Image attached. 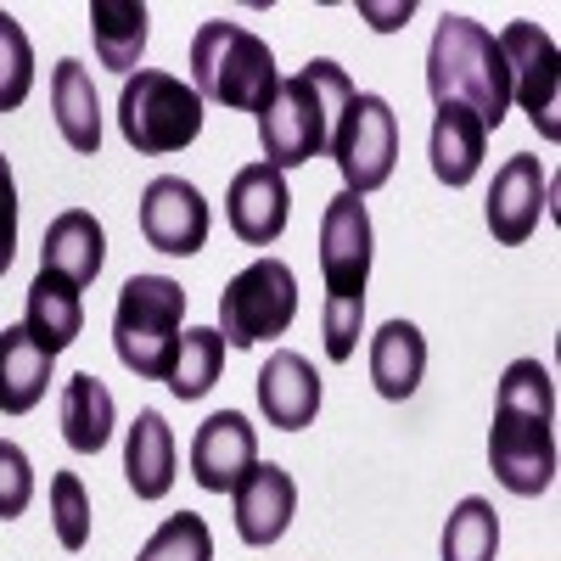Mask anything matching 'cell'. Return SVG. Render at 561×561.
Segmentation results:
<instances>
[{
	"label": "cell",
	"mask_w": 561,
	"mask_h": 561,
	"mask_svg": "<svg viewBox=\"0 0 561 561\" xmlns=\"http://www.w3.org/2000/svg\"><path fill=\"white\" fill-rule=\"evenodd\" d=\"M12 253H18V180L7 152H0V275L12 270Z\"/></svg>",
	"instance_id": "1f68e13d"
},
{
	"label": "cell",
	"mask_w": 561,
	"mask_h": 561,
	"mask_svg": "<svg viewBox=\"0 0 561 561\" xmlns=\"http://www.w3.org/2000/svg\"><path fill=\"white\" fill-rule=\"evenodd\" d=\"M348 102H354V79L337 62H325V57H314L293 79H280L275 96L259 113L264 163L270 169H298V163L320 158L325 147H332V129H337Z\"/></svg>",
	"instance_id": "7a4b0ae2"
},
{
	"label": "cell",
	"mask_w": 561,
	"mask_h": 561,
	"mask_svg": "<svg viewBox=\"0 0 561 561\" xmlns=\"http://www.w3.org/2000/svg\"><path fill=\"white\" fill-rule=\"evenodd\" d=\"M230 505H237V534L242 545H275L280 534L293 528L298 517V483L287 466H275V460H253V472L230 489Z\"/></svg>",
	"instance_id": "5bb4252c"
},
{
	"label": "cell",
	"mask_w": 561,
	"mask_h": 561,
	"mask_svg": "<svg viewBox=\"0 0 561 561\" xmlns=\"http://www.w3.org/2000/svg\"><path fill=\"white\" fill-rule=\"evenodd\" d=\"M180 314H185V287L169 275H129L118 287L113 309V354L124 370L147 382H163L174 348H180Z\"/></svg>",
	"instance_id": "8992f818"
},
{
	"label": "cell",
	"mask_w": 561,
	"mask_h": 561,
	"mask_svg": "<svg viewBox=\"0 0 561 561\" xmlns=\"http://www.w3.org/2000/svg\"><path fill=\"white\" fill-rule=\"evenodd\" d=\"M34 90V45L12 12H0V113H18Z\"/></svg>",
	"instance_id": "f1b7e54d"
},
{
	"label": "cell",
	"mask_w": 561,
	"mask_h": 561,
	"mask_svg": "<svg viewBox=\"0 0 561 561\" xmlns=\"http://www.w3.org/2000/svg\"><path fill=\"white\" fill-rule=\"evenodd\" d=\"M545 192L550 180L539 169V158L517 152L494 169V185H489V230L500 248H523L534 230H539V214H545Z\"/></svg>",
	"instance_id": "9a60e30c"
},
{
	"label": "cell",
	"mask_w": 561,
	"mask_h": 561,
	"mask_svg": "<svg viewBox=\"0 0 561 561\" xmlns=\"http://www.w3.org/2000/svg\"><path fill=\"white\" fill-rule=\"evenodd\" d=\"M298 314V275L280 259H259L242 275L225 280L219 293V337L230 348H259L264 337H280Z\"/></svg>",
	"instance_id": "ba28073f"
},
{
	"label": "cell",
	"mask_w": 561,
	"mask_h": 561,
	"mask_svg": "<svg viewBox=\"0 0 561 561\" xmlns=\"http://www.w3.org/2000/svg\"><path fill=\"white\" fill-rule=\"evenodd\" d=\"M28 500H34V466L12 438H0V523L23 517Z\"/></svg>",
	"instance_id": "4dcf8cb0"
},
{
	"label": "cell",
	"mask_w": 561,
	"mask_h": 561,
	"mask_svg": "<svg viewBox=\"0 0 561 561\" xmlns=\"http://www.w3.org/2000/svg\"><path fill=\"white\" fill-rule=\"evenodd\" d=\"M332 158H337V174H343V192L365 197L377 185L393 180V163H399V118L382 96H359L343 107L337 129H332Z\"/></svg>",
	"instance_id": "9c48e42d"
},
{
	"label": "cell",
	"mask_w": 561,
	"mask_h": 561,
	"mask_svg": "<svg viewBox=\"0 0 561 561\" xmlns=\"http://www.w3.org/2000/svg\"><path fill=\"white\" fill-rule=\"evenodd\" d=\"M421 370H427V337H421L410 320H388L382 332L370 337V382H377V393L404 404L421 388Z\"/></svg>",
	"instance_id": "7402d4cb"
},
{
	"label": "cell",
	"mask_w": 561,
	"mask_h": 561,
	"mask_svg": "<svg viewBox=\"0 0 561 561\" xmlns=\"http://www.w3.org/2000/svg\"><path fill=\"white\" fill-rule=\"evenodd\" d=\"M500 556V517L494 505L466 494L449 511V528H444V561H494Z\"/></svg>",
	"instance_id": "4316f807"
},
{
	"label": "cell",
	"mask_w": 561,
	"mask_h": 561,
	"mask_svg": "<svg viewBox=\"0 0 561 561\" xmlns=\"http://www.w3.org/2000/svg\"><path fill=\"white\" fill-rule=\"evenodd\" d=\"M259 410L270 427L280 433H304L309 421L320 415V377L314 365L293 348H275L270 365L259 370Z\"/></svg>",
	"instance_id": "2e32d148"
},
{
	"label": "cell",
	"mask_w": 561,
	"mask_h": 561,
	"mask_svg": "<svg viewBox=\"0 0 561 561\" xmlns=\"http://www.w3.org/2000/svg\"><path fill=\"white\" fill-rule=\"evenodd\" d=\"M90 34H96V57L113 73H129L147 51V7L140 0H96L90 7Z\"/></svg>",
	"instance_id": "d4e9b609"
},
{
	"label": "cell",
	"mask_w": 561,
	"mask_h": 561,
	"mask_svg": "<svg viewBox=\"0 0 561 561\" xmlns=\"http://www.w3.org/2000/svg\"><path fill=\"white\" fill-rule=\"evenodd\" d=\"M208 203L192 180L180 174H163L152 180L147 192H140V237H147V248L169 253V259H185V253H203L208 242Z\"/></svg>",
	"instance_id": "8fae6325"
},
{
	"label": "cell",
	"mask_w": 561,
	"mask_h": 561,
	"mask_svg": "<svg viewBox=\"0 0 561 561\" xmlns=\"http://www.w3.org/2000/svg\"><path fill=\"white\" fill-rule=\"evenodd\" d=\"M51 107H57V135L68 140L73 152H96L102 147V102H96V84H90V68L62 57L51 68Z\"/></svg>",
	"instance_id": "44dd1931"
},
{
	"label": "cell",
	"mask_w": 561,
	"mask_h": 561,
	"mask_svg": "<svg viewBox=\"0 0 561 561\" xmlns=\"http://www.w3.org/2000/svg\"><path fill=\"white\" fill-rule=\"evenodd\" d=\"M23 332L45 348V354H62L79 343L84 332V298L68 275H51V270H39L28 280V304H23Z\"/></svg>",
	"instance_id": "d6986e66"
},
{
	"label": "cell",
	"mask_w": 561,
	"mask_h": 561,
	"mask_svg": "<svg viewBox=\"0 0 561 561\" xmlns=\"http://www.w3.org/2000/svg\"><path fill=\"white\" fill-rule=\"evenodd\" d=\"M124 478L135 500H163L174 489V433L158 410H140L124 444Z\"/></svg>",
	"instance_id": "ffe728a7"
},
{
	"label": "cell",
	"mask_w": 561,
	"mask_h": 561,
	"mask_svg": "<svg viewBox=\"0 0 561 561\" xmlns=\"http://www.w3.org/2000/svg\"><path fill=\"white\" fill-rule=\"evenodd\" d=\"M113 393L102 377H90V370H79V377L62 382V438L68 449L79 455H102L107 438H113Z\"/></svg>",
	"instance_id": "cb8c5ba5"
},
{
	"label": "cell",
	"mask_w": 561,
	"mask_h": 561,
	"mask_svg": "<svg viewBox=\"0 0 561 561\" xmlns=\"http://www.w3.org/2000/svg\"><path fill=\"white\" fill-rule=\"evenodd\" d=\"M494 45L505 57L511 102L534 118V129L545 140H556L561 135V124H556V102H561V51H556V39L539 23H505L494 34Z\"/></svg>",
	"instance_id": "30bf717a"
},
{
	"label": "cell",
	"mask_w": 561,
	"mask_h": 561,
	"mask_svg": "<svg viewBox=\"0 0 561 561\" xmlns=\"http://www.w3.org/2000/svg\"><path fill=\"white\" fill-rule=\"evenodd\" d=\"M287 214H293L287 174L270 169V163L237 169V180H230V192H225V219L248 248H270L280 230H287Z\"/></svg>",
	"instance_id": "4fadbf2b"
},
{
	"label": "cell",
	"mask_w": 561,
	"mask_h": 561,
	"mask_svg": "<svg viewBox=\"0 0 561 561\" xmlns=\"http://www.w3.org/2000/svg\"><path fill=\"white\" fill-rule=\"evenodd\" d=\"M135 561H214V534L197 511H174L163 528L135 550Z\"/></svg>",
	"instance_id": "83f0119b"
},
{
	"label": "cell",
	"mask_w": 561,
	"mask_h": 561,
	"mask_svg": "<svg viewBox=\"0 0 561 561\" xmlns=\"http://www.w3.org/2000/svg\"><path fill=\"white\" fill-rule=\"evenodd\" d=\"M107 264V237H102V219L84 214V208H68L45 225L39 237V270L51 275H68L73 287H90Z\"/></svg>",
	"instance_id": "e0dca14e"
},
{
	"label": "cell",
	"mask_w": 561,
	"mask_h": 561,
	"mask_svg": "<svg viewBox=\"0 0 561 561\" xmlns=\"http://www.w3.org/2000/svg\"><path fill=\"white\" fill-rule=\"evenodd\" d=\"M51 528H57L62 550H84L90 545V494H84V483L73 472L51 478Z\"/></svg>",
	"instance_id": "f546056e"
},
{
	"label": "cell",
	"mask_w": 561,
	"mask_h": 561,
	"mask_svg": "<svg viewBox=\"0 0 561 561\" xmlns=\"http://www.w3.org/2000/svg\"><path fill=\"white\" fill-rule=\"evenodd\" d=\"M483 152H489V124L460 107V102H438L433 113V135H427V158H433V174L449 185H472V174L483 169Z\"/></svg>",
	"instance_id": "ac0fdd59"
},
{
	"label": "cell",
	"mask_w": 561,
	"mask_h": 561,
	"mask_svg": "<svg viewBox=\"0 0 561 561\" xmlns=\"http://www.w3.org/2000/svg\"><path fill=\"white\" fill-rule=\"evenodd\" d=\"M320 270H325V359H354L365 325L370 280V214L354 192H337L320 214Z\"/></svg>",
	"instance_id": "3957f363"
},
{
	"label": "cell",
	"mask_w": 561,
	"mask_h": 561,
	"mask_svg": "<svg viewBox=\"0 0 561 561\" xmlns=\"http://www.w3.org/2000/svg\"><path fill=\"white\" fill-rule=\"evenodd\" d=\"M427 90H433V102H460L489 129H500L511 107V79H505V57H500L494 34L472 18L449 12L427 45Z\"/></svg>",
	"instance_id": "277c9868"
},
{
	"label": "cell",
	"mask_w": 561,
	"mask_h": 561,
	"mask_svg": "<svg viewBox=\"0 0 561 561\" xmlns=\"http://www.w3.org/2000/svg\"><path fill=\"white\" fill-rule=\"evenodd\" d=\"M275 51L270 39H259L242 23L208 18L192 34V90L203 102L237 107V113H264V102L275 96Z\"/></svg>",
	"instance_id": "5b68a950"
},
{
	"label": "cell",
	"mask_w": 561,
	"mask_h": 561,
	"mask_svg": "<svg viewBox=\"0 0 561 561\" xmlns=\"http://www.w3.org/2000/svg\"><path fill=\"white\" fill-rule=\"evenodd\" d=\"M556 382L539 359H511L494 399L489 427V466L505 494L534 500L556 483Z\"/></svg>",
	"instance_id": "6da1fadb"
},
{
	"label": "cell",
	"mask_w": 561,
	"mask_h": 561,
	"mask_svg": "<svg viewBox=\"0 0 561 561\" xmlns=\"http://www.w3.org/2000/svg\"><path fill=\"white\" fill-rule=\"evenodd\" d=\"M359 12H365V18H377L370 28H382V34H388V28H399V23L410 18V0H404V7H359Z\"/></svg>",
	"instance_id": "d6a6232c"
},
{
	"label": "cell",
	"mask_w": 561,
	"mask_h": 561,
	"mask_svg": "<svg viewBox=\"0 0 561 561\" xmlns=\"http://www.w3.org/2000/svg\"><path fill=\"white\" fill-rule=\"evenodd\" d=\"M118 129L147 158L180 152L203 135V96L174 73L135 68V79H124V90H118Z\"/></svg>",
	"instance_id": "52a82bcc"
},
{
	"label": "cell",
	"mask_w": 561,
	"mask_h": 561,
	"mask_svg": "<svg viewBox=\"0 0 561 561\" xmlns=\"http://www.w3.org/2000/svg\"><path fill=\"white\" fill-rule=\"evenodd\" d=\"M259 460V433L242 410H219L208 415L197 438H192V478L208 489V494H230Z\"/></svg>",
	"instance_id": "7c38bea8"
},
{
	"label": "cell",
	"mask_w": 561,
	"mask_h": 561,
	"mask_svg": "<svg viewBox=\"0 0 561 561\" xmlns=\"http://www.w3.org/2000/svg\"><path fill=\"white\" fill-rule=\"evenodd\" d=\"M45 388H51V354H45L23 325L0 332V410L7 415H28Z\"/></svg>",
	"instance_id": "603a6c76"
},
{
	"label": "cell",
	"mask_w": 561,
	"mask_h": 561,
	"mask_svg": "<svg viewBox=\"0 0 561 561\" xmlns=\"http://www.w3.org/2000/svg\"><path fill=\"white\" fill-rule=\"evenodd\" d=\"M225 370V337L219 325H192V332H180V348H174V365H169V393L174 399H203Z\"/></svg>",
	"instance_id": "484cf974"
}]
</instances>
